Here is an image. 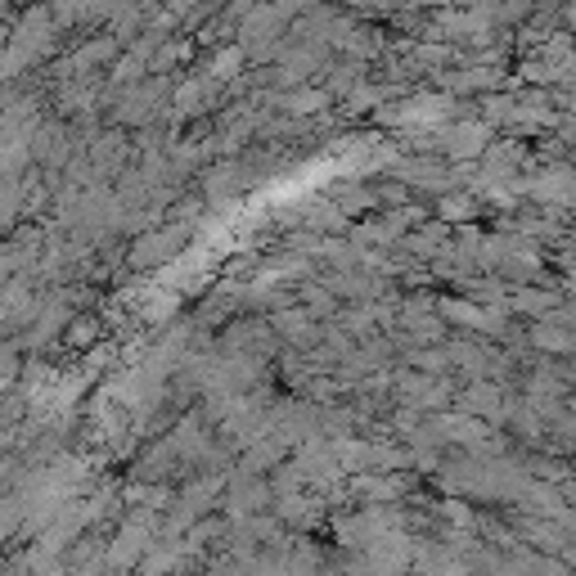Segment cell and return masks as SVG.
I'll use <instances>...</instances> for the list:
<instances>
[{
    "instance_id": "obj_1",
    "label": "cell",
    "mask_w": 576,
    "mask_h": 576,
    "mask_svg": "<svg viewBox=\"0 0 576 576\" xmlns=\"http://www.w3.org/2000/svg\"><path fill=\"white\" fill-rule=\"evenodd\" d=\"M455 108V95H414L406 104H392L383 113V123L392 127H441Z\"/></svg>"
},
{
    "instance_id": "obj_2",
    "label": "cell",
    "mask_w": 576,
    "mask_h": 576,
    "mask_svg": "<svg viewBox=\"0 0 576 576\" xmlns=\"http://www.w3.org/2000/svg\"><path fill=\"white\" fill-rule=\"evenodd\" d=\"M180 248H185V230H180V226H167V230L144 234L140 244H136V253H131V261H136V266H158V261H167V257L180 253Z\"/></svg>"
},
{
    "instance_id": "obj_3",
    "label": "cell",
    "mask_w": 576,
    "mask_h": 576,
    "mask_svg": "<svg viewBox=\"0 0 576 576\" xmlns=\"http://www.w3.org/2000/svg\"><path fill=\"white\" fill-rule=\"evenodd\" d=\"M487 144H491V127L487 123H460V127H450L441 136V149L450 158H477Z\"/></svg>"
},
{
    "instance_id": "obj_4",
    "label": "cell",
    "mask_w": 576,
    "mask_h": 576,
    "mask_svg": "<svg viewBox=\"0 0 576 576\" xmlns=\"http://www.w3.org/2000/svg\"><path fill=\"white\" fill-rule=\"evenodd\" d=\"M441 316L464 324V329H482V333H500V316L487 307H469V302H441Z\"/></svg>"
},
{
    "instance_id": "obj_5",
    "label": "cell",
    "mask_w": 576,
    "mask_h": 576,
    "mask_svg": "<svg viewBox=\"0 0 576 576\" xmlns=\"http://www.w3.org/2000/svg\"><path fill=\"white\" fill-rule=\"evenodd\" d=\"M437 81L446 86V95H460V90H496L504 77L477 64V68H469V73H437Z\"/></svg>"
},
{
    "instance_id": "obj_6",
    "label": "cell",
    "mask_w": 576,
    "mask_h": 576,
    "mask_svg": "<svg viewBox=\"0 0 576 576\" xmlns=\"http://www.w3.org/2000/svg\"><path fill=\"white\" fill-rule=\"evenodd\" d=\"M532 343H536L540 351H567V347H572V338H567V324H563V320H536V329H532Z\"/></svg>"
},
{
    "instance_id": "obj_7",
    "label": "cell",
    "mask_w": 576,
    "mask_h": 576,
    "mask_svg": "<svg viewBox=\"0 0 576 576\" xmlns=\"http://www.w3.org/2000/svg\"><path fill=\"white\" fill-rule=\"evenodd\" d=\"M185 59H190V46H185V41H158L144 68H149V73H167V68H176V64H185Z\"/></svg>"
},
{
    "instance_id": "obj_8",
    "label": "cell",
    "mask_w": 576,
    "mask_h": 576,
    "mask_svg": "<svg viewBox=\"0 0 576 576\" xmlns=\"http://www.w3.org/2000/svg\"><path fill=\"white\" fill-rule=\"evenodd\" d=\"M464 410H473V414H504V406H500V392L491 387V383H477V387H469L464 392Z\"/></svg>"
},
{
    "instance_id": "obj_9",
    "label": "cell",
    "mask_w": 576,
    "mask_h": 576,
    "mask_svg": "<svg viewBox=\"0 0 576 576\" xmlns=\"http://www.w3.org/2000/svg\"><path fill=\"white\" fill-rule=\"evenodd\" d=\"M113 50H117V46H113V37H100V41H90L86 50H77L68 68H73V73H86V68H95V64H108Z\"/></svg>"
},
{
    "instance_id": "obj_10",
    "label": "cell",
    "mask_w": 576,
    "mask_h": 576,
    "mask_svg": "<svg viewBox=\"0 0 576 576\" xmlns=\"http://www.w3.org/2000/svg\"><path fill=\"white\" fill-rule=\"evenodd\" d=\"M276 324H280L284 338H293V343H316V329H311V316L307 311H289Z\"/></svg>"
},
{
    "instance_id": "obj_11",
    "label": "cell",
    "mask_w": 576,
    "mask_h": 576,
    "mask_svg": "<svg viewBox=\"0 0 576 576\" xmlns=\"http://www.w3.org/2000/svg\"><path fill=\"white\" fill-rule=\"evenodd\" d=\"M244 64V46H230V50H221L217 59H212V81H226V77H234V68Z\"/></svg>"
},
{
    "instance_id": "obj_12",
    "label": "cell",
    "mask_w": 576,
    "mask_h": 576,
    "mask_svg": "<svg viewBox=\"0 0 576 576\" xmlns=\"http://www.w3.org/2000/svg\"><path fill=\"white\" fill-rule=\"evenodd\" d=\"M536 199H554V203H567V171H550L540 176V185H532Z\"/></svg>"
},
{
    "instance_id": "obj_13",
    "label": "cell",
    "mask_w": 576,
    "mask_h": 576,
    "mask_svg": "<svg viewBox=\"0 0 576 576\" xmlns=\"http://www.w3.org/2000/svg\"><path fill=\"white\" fill-rule=\"evenodd\" d=\"M324 104H329L324 90H297V95H289V100H284V108H289V113H316V108H324Z\"/></svg>"
},
{
    "instance_id": "obj_14",
    "label": "cell",
    "mask_w": 576,
    "mask_h": 576,
    "mask_svg": "<svg viewBox=\"0 0 576 576\" xmlns=\"http://www.w3.org/2000/svg\"><path fill=\"white\" fill-rule=\"evenodd\" d=\"M392 95L387 86H351V95H347V104L351 108H374V104H383Z\"/></svg>"
},
{
    "instance_id": "obj_15",
    "label": "cell",
    "mask_w": 576,
    "mask_h": 576,
    "mask_svg": "<svg viewBox=\"0 0 576 576\" xmlns=\"http://www.w3.org/2000/svg\"><path fill=\"white\" fill-rule=\"evenodd\" d=\"M509 307H519V311H532V316H545V311H550L554 307V297L550 293H513V302H509Z\"/></svg>"
},
{
    "instance_id": "obj_16",
    "label": "cell",
    "mask_w": 576,
    "mask_h": 576,
    "mask_svg": "<svg viewBox=\"0 0 576 576\" xmlns=\"http://www.w3.org/2000/svg\"><path fill=\"white\" fill-rule=\"evenodd\" d=\"M441 217H446V221H464V217H473V203L460 199V194H446V199H441Z\"/></svg>"
},
{
    "instance_id": "obj_17",
    "label": "cell",
    "mask_w": 576,
    "mask_h": 576,
    "mask_svg": "<svg viewBox=\"0 0 576 576\" xmlns=\"http://www.w3.org/2000/svg\"><path fill=\"white\" fill-rule=\"evenodd\" d=\"M414 338H419V343H437V338H441V324H437L433 316L414 320Z\"/></svg>"
},
{
    "instance_id": "obj_18",
    "label": "cell",
    "mask_w": 576,
    "mask_h": 576,
    "mask_svg": "<svg viewBox=\"0 0 576 576\" xmlns=\"http://www.w3.org/2000/svg\"><path fill=\"white\" fill-rule=\"evenodd\" d=\"M90 338H95V324H90V320H77V329H68V343L73 347H86Z\"/></svg>"
},
{
    "instance_id": "obj_19",
    "label": "cell",
    "mask_w": 576,
    "mask_h": 576,
    "mask_svg": "<svg viewBox=\"0 0 576 576\" xmlns=\"http://www.w3.org/2000/svg\"><path fill=\"white\" fill-rule=\"evenodd\" d=\"M437 5H455V0H437Z\"/></svg>"
}]
</instances>
